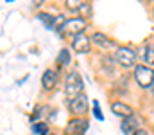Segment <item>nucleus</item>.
<instances>
[{
    "label": "nucleus",
    "instance_id": "1",
    "mask_svg": "<svg viewBox=\"0 0 154 135\" xmlns=\"http://www.w3.org/2000/svg\"><path fill=\"white\" fill-rule=\"evenodd\" d=\"M65 94L68 99H74L79 94H82V78L79 72H70L65 79Z\"/></svg>",
    "mask_w": 154,
    "mask_h": 135
},
{
    "label": "nucleus",
    "instance_id": "2",
    "mask_svg": "<svg viewBox=\"0 0 154 135\" xmlns=\"http://www.w3.org/2000/svg\"><path fill=\"white\" fill-rule=\"evenodd\" d=\"M134 79L142 88H152L154 87V69L145 65L134 67Z\"/></svg>",
    "mask_w": 154,
    "mask_h": 135
},
{
    "label": "nucleus",
    "instance_id": "3",
    "mask_svg": "<svg viewBox=\"0 0 154 135\" xmlns=\"http://www.w3.org/2000/svg\"><path fill=\"white\" fill-rule=\"evenodd\" d=\"M115 59L122 65V67H134V61H136V54L127 49V47H118L115 50Z\"/></svg>",
    "mask_w": 154,
    "mask_h": 135
},
{
    "label": "nucleus",
    "instance_id": "4",
    "mask_svg": "<svg viewBox=\"0 0 154 135\" xmlns=\"http://www.w3.org/2000/svg\"><path fill=\"white\" fill-rule=\"evenodd\" d=\"M84 29H86V22H84V18H70V20H66V24L63 25L61 31L77 36V34H82Z\"/></svg>",
    "mask_w": 154,
    "mask_h": 135
},
{
    "label": "nucleus",
    "instance_id": "5",
    "mask_svg": "<svg viewBox=\"0 0 154 135\" xmlns=\"http://www.w3.org/2000/svg\"><path fill=\"white\" fill-rule=\"evenodd\" d=\"M70 112H74L75 115H82L88 112V97L84 94H79L77 97L70 99Z\"/></svg>",
    "mask_w": 154,
    "mask_h": 135
},
{
    "label": "nucleus",
    "instance_id": "6",
    "mask_svg": "<svg viewBox=\"0 0 154 135\" xmlns=\"http://www.w3.org/2000/svg\"><path fill=\"white\" fill-rule=\"evenodd\" d=\"M90 42H91V38H88L84 34H77L72 40V47L79 54H88L90 52Z\"/></svg>",
    "mask_w": 154,
    "mask_h": 135
},
{
    "label": "nucleus",
    "instance_id": "7",
    "mask_svg": "<svg viewBox=\"0 0 154 135\" xmlns=\"http://www.w3.org/2000/svg\"><path fill=\"white\" fill-rule=\"evenodd\" d=\"M91 40H93V43L100 45L102 49H115V50L118 49L113 40H109L108 36H104V34H100V33H95V34L91 36Z\"/></svg>",
    "mask_w": 154,
    "mask_h": 135
},
{
    "label": "nucleus",
    "instance_id": "8",
    "mask_svg": "<svg viewBox=\"0 0 154 135\" xmlns=\"http://www.w3.org/2000/svg\"><path fill=\"white\" fill-rule=\"evenodd\" d=\"M41 83H43V88L45 90H52L56 85H57V74H56L54 70H47V72H43Z\"/></svg>",
    "mask_w": 154,
    "mask_h": 135
},
{
    "label": "nucleus",
    "instance_id": "9",
    "mask_svg": "<svg viewBox=\"0 0 154 135\" xmlns=\"http://www.w3.org/2000/svg\"><path fill=\"white\" fill-rule=\"evenodd\" d=\"M138 121H136V117L134 115H131V117H127V119H124V123H122V132L125 135H134L138 132Z\"/></svg>",
    "mask_w": 154,
    "mask_h": 135
},
{
    "label": "nucleus",
    "instance_id": "10",
    "mask_svg": "<svg viewBox=\"0 0 154 135\" xmlns=\"http://www.w3.org/2000/svg\"><path fill=\"white\" fill-rule=\"evenodd\" d=\"M111 110L115 112L116 115L124 117V119H127V117H131V115H133L131 106H127V104H124V103H113V104H111Z\"/></svg>",
    "mask_w": 154,
    "mask_h": 135
},
{
    "label": "nucleus",
    "instance_id": "11",
    "mask_svg": "<svg viewBox=\"0 0 154 135\" xmlns=\"http://www.w3.org/2000/svg\"><path fill=\"white\" fill-rule=\"evenodd\" d=\"M65 24H66V18H65V14H57V16L54 18V24H52V27H50V29H56V31H61Z\"/></svg>",
    "mask_w": 154,
    "mask_h": 135
},
{
    "label": "nucleus",
    "instance_id": "12",
    "mask_svg": "<svg viewBox=\"0 0 154 135\" xmlns=\"http://www.w3.org/2000/svg\"><path fill=\"white\" fill-rule=\"evenodd\" d=\"M68 61H70V54H68L66 49H63V50L59 52V56H57V63H59V65H66Z\"/></svg>",
    "mask_w": 154,
    "mask_h": 135
},
{
    "label": "nucleus",
    "instance_id": "13",
    "mask_svg": "<svg viewBox=\"0 0 154 135\" xmlns=\"http://www.w3.org/2000/svg\"><path fill=\"white\" fill-rule=\"evenodd\" d=\"M142 58H143L149 65H154V49L152 47H147V49H145V54H143Z\"/></svg>",
    "mask_w": 154,
    "mask_h": 135
},
{
    "label": "nucleus",
    "instance_id": "14",
    "mask_svg": "<svg viewBox=\"0 0 154 135\" xmlns=\"http://www.w3.org/2000/svg\"><path fill=\"white\" fill-rule=\"evenodd\" d=\"M32 132H34V135H45L47 132H48V128H47V124H43V123H38V124H34Z\"/></svg>",
    "mask_w": 154,
    "mask_h": 135
},
{
    "label": "nucleus",
    "instance_id": "15",
    "mask_svg": "<svg viewBox=\"0 0 154 135\" xmlns=\"http://www.w3.org/2000/svg\"><path fill=\"white\" fill-rule=\"evenodd\" d=\"M65 5L74 11V9H79L82 5V0H65Z\"/></svg>",
    "mask_w": 154,
    "mask_h": 135
},
{
    "label": "nucleus",
    "instance_id": "16",
    "mask_svg": "<svg viewBox=\"0 0 154 135\" xmlns=\"http://www.w3.org/2000/svg\"><path fill=\"white\" fill-rule=\"evenodd\" d=\"M38 18L45 22V25H47L48 29H50V27H52V24H54V16H48V14H43V13H39Z\"/></svg>",
    "mask_w": 154,
    "mask_h": 135
},
{
    "label": "nucleus",
    "instance_id": "17",
    "mask_svg": "<svg viewBox=\"0 0 154 135\" xmlns=\"http://www.w3.org/2000/svg\"><path fill=\"white\" fill-rule=\"evenodd\" d=\"M79 11H81V16H82V18H88V16L91 14V13H90V5H88V4H82V5L79 7Z\"/></svg>",
    "mask_w": 154,
    "mask_h": 135
},
{
    "label": "nucleus",
    "instance_id": "18",
    "mask_svg": "<svg viewBox=\"0 0 154 135\" xmlns=\"http://www.w3.org/2000/svg\"><path fill=\"white\" fill-rule=\"evenodd\" d=\"M95 115H97L99 119H102V115H100V110H99V106H97V103H95Z\"/></svg>",
    "mask_w": 154,
    "mask_h": 135
},
{
    "label": "nucleus",
    "instance_id": "19",
    "mask_svg": "<svg viewBox=\"0 0 154 135\" xmlns=\"http://www.w3.org/2000/svg\"><path fill=\"white\" fill-rule=\"evenodd\" d=\"M134 135H147V132H143V130H138Z\"/></svg>",
    "mask_w": 154,
    "mask_h": 135
},
{
    "label": "nucleus",
    "instance_id": "20",
    "mask_svg": "<svg viewBox=\"0 0 154 135\" xmlns=\"http://www.w3.org/2000/svg\"><path fill=\"white\" fill-rule=\"evenodd\" d=\"M151 90H152V92H154V87H152V88H151Z\"/></svg>",
    "mask_w": 154,
    "mask_h": 135
}]
</instances>
